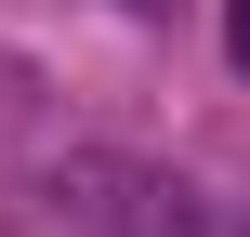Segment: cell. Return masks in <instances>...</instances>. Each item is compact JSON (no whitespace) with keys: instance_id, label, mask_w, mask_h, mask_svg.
<instances>
[{"instance_id":"1","label":"cell","mask_w":250,"mask_h":237,"mask_svg":"<svg viewBox=\"0 0 250 237\" xmlns=\"http://www.w3.org/2000/svg\"><path fill=\"white\" fill-rule=\"evenodd\" d=\"M119 237H250V211L224 198V185H185V172H158V185H132Z\"/></svg>"},{"instance_id":"3","label":"cell","mask_w":250,"mask_h":237,"mask_svg":"<svg viewBox=\"0 0 250 237\" xmlns=\"http://www.w3.org/2000/svg\"><path fill=\"white\" fill-rule=\"evenodd\" d=\"M132 13H171V0H132Z\"/></svg>"},{"instance_id":"2","label":"cell","mask_w":250,"mask_h":237,"mask_svg":"<svg viewBox=\"0 0 250 237\" xmlns=\"http://www.w3.org/2000/svg\"><path fill=\"white\" fill-rule=\"evenodd\" d=\"M224 40H237V66H250V0H224Z\"/></svg>"}]
</instances>
